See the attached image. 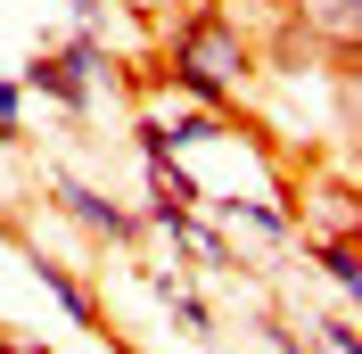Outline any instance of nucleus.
Listing matches in <instances>:
<instances>
[{
  "label": "nucleus",
  "instance_id": "nucleus-9",
  "mask_svg": "<svg viewBox=\"0 0 362 354\" xmlns=\"http://www.w3.org/2000/svg\"><path fill=\"white\" fill-rule=\"evenodd\" d=\"M0 140H25V83H0Z\"/></svg>",
  "mask_w": 362,
  "mask_h": 354
},
{
  "label": "nucleus",
  "instance_id": "nucleus-2",
  "mask_svg": "<svg viewBox=\"0 0 362 354\" xmlns=\"http://www.w3.org/2000/svg\"><path fill=\"white\" fill-rule=\"evenodd\" d=\"M17 83H25V99H49V108H66V115H90L99 91L115 83V50H107V33H74V42H58V50H33Z\"/></svg>",
  "mask_w": 362,
  "mask_h": 354
},
{
  "label": "nucleus",
  "instance_id": "nucleus-8",
  "mask_svg": "<svg viewBox=\"0 0 362 354\" xmlns=\"http://www.w3.org/2000/svg\"><path fill=\"white\" fill-rule=\"evenodd\" d=\"M165 305H173V321H181V338H198V346H206V338H214V313H206L198 297H189V280H181L173 297H165Z\"/></svg>",
  "mask_w": 362,
  "mask_h": 354
},
{
  "label": "nucleus",
  "instance_id": "nucleus-10",
  "mask_svg": "<svg viewBox=\"0 0 362 354\" xmlns=\"http://www.w3.org/2000/svg\"><path fill=\"white\" fill-rule=\"evenodd\" d=\"M321 330V346L329 354H362V338H354V313H329V321H313Z\"/></svg>",
  "mask_w": 362,
  "mask_h": 354
},
{
  "label": "nucleus",
  "instance_id": "nucleus-4",
  "mask_svg": "<svg viewBox=\"0 0 362 354\" xmlns=\"http://www.w3.org/2000/svg\"><path fill=\"white\" fill-rule=\"evenodd\" d=\"M49 206L66 222H83L90 239H115V247H132L140 239V215L124 198H107V190H90V181H74V173H49Z\"/></svg>",
  "mask_w": 362,
  "mask_h": 354
},
{
  "label": "nucleus",
  "instance_id": "nucleus-3",
  "mask_svg": "<svg viewBox=\"0 0 362 354\" xmlns=\"http://www.w3.org/2000/svg\"><path fill=\"white\" fill-rule=\"evenodd\" d=\"M140 231H165V239H173L198 272H239V247H230V231H223V222H206L198 206H181V198H148Z\"/></svg>",
  "mask_w": 362,
  "mask_h": 354
},
{
  "label": "nucleus",
  "instance_id": "nucleus-7",
  "mask_svg": "<svg viewBox=\"0 0 362 354\" xmlns=\"http://www.w3.org/2000/svg\"><path fill=\"white\" fill-rule=\"evenodd\" d=\"M321 272H329V288H338V297H354V288H362V256H354V231H338V239L321 247Z\"/></svg>",
  "mask_w": 362,
  "mask_h": 354
},
{
  "label": "nucleus",
  "instance_id": "nucleus-1",
  "mask_svg": "<svg viewBox=\"0 0 362 354\" xmlns=\"http://www.w3.org/2000/svg\"><path fill=\"white\" fill-rule=\"evenodd\" d=\"M247 67H255V50H247V33L223 17V8H189V17L173 25L165 83H173L181 99H198V108H230L239 83H247Z\"/></svg>",
  "mask_w": 362,
  "mask_h": 354
},
{
  "label": "nucleus",
  "instance_id": "nucleus-5",
  "mask_svg": "<svg viewBox=\"0 0 362 354\" xmlns=\"http://www.w3.org/2000/svg\"><path fill=\"white\" fill-rule=\"evenodd\" d=\"M288 17L305 25V42H329L338 67H354V42H362V0H288Z\"/></svg>",
  "mask_w": 362,
  "mask_h": 354
},
{
  "label": "nucleus",
  "instance_id": "nucleus-11",
  "mask_svg": "<svg viewBox=\"0 0 362 354\" xmlns=\"http://www.w3.org/2000/svg\"><path fill=\"white\" fill-rule=\"evenodd\" d=\"M66 17L74 33H107V0H66Z\"/></svg>",
  "mask_w": 362,
  "mask_h": 354
},
{
  "label": "nucleus",
  "instance_id": "nucleus-12",
  "mask_svg": "<svg viewBox=\"0 0 362 354\" xmlns=\"http://www.w3.org/2000/svg\"><path fill=\"white\" fill-rule=\"evenodd\" d=\"M264 346H272V354H313V346H305V338L288 330V321H264Z\"/></svg>",
  "mask_w": 362,
  "mask_h": 354
},
{
  "label": "nucleus",
  "instance_id": "nucleus-6",
  "mask_svg": "<svg viewBox=\"0 0 362 354\" xmlns=\"http://www.w3.org/2000/svg\"><path fill=\"white\" fill-rule=\"evenodd\" d=\"M33 280H42V288H49V297H58V313H66L74 330H99V305H90V288H83V280H74V272H66V264H49L42 247H33Z\"/></svg>",
  "mask_w": 362,
  "mask_h": 354
},
{
  "label": "nucleus",
  "instance_id": "nucleus-13",
  "mask_svg": "<svg viewBox=\"0 0 362 354\" xmlns=\"http://www.w3.org/2000/svg\"><path fill=\"white\" fill-rule=\"evenodd\" d=\"M0 354H49V346H0Z\"/></svg>",
  "mask_w": 362,
  "mask_h": 354
}]
</instances>
